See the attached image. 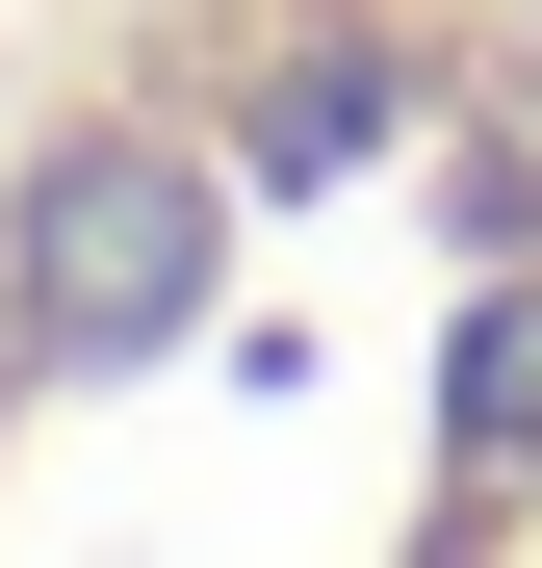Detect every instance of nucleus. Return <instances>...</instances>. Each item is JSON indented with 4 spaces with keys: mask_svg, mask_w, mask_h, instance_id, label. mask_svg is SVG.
Here are the masks:
<instances>
[{
    "mask_svg": "<svg viewBox=\"0 0 542 568\" xmlns=\"http://www.w3.org/2000/svg\"><path fill=\"white\" fill-rule=\"evenodd\" d=\"M181 284V181H52V233H27V311L52 336H130Z\"/></svg>",
    "mask_w": 542,
    "mask_h": 568,
    "instance_id": "1",
    "label": "nucleus"
}]
</instances>
